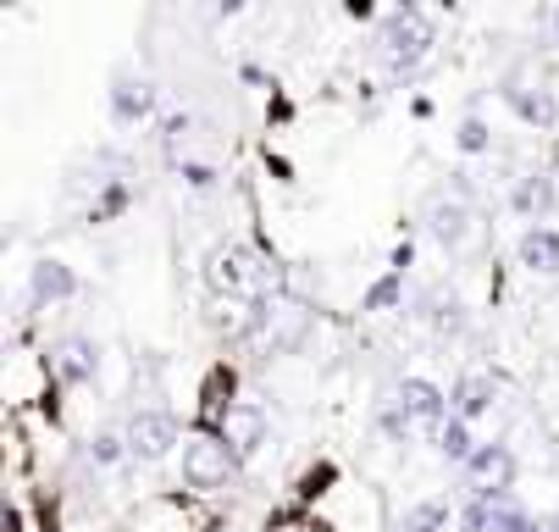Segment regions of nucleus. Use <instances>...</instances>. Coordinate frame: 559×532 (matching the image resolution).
<instances>
[{"label": "nucleus", "mask_w": 559, "mask_h": 532, "mask_svg": "<svg viewBox=\"0 0 559 532\" xmlns=\"http://www.w3.org/2000/svg\"><path fill=\"white\" fill-rule=\"evenodd\" d=\"M305 333H310V306H305V299H294V294H283L277 311H272V328H266V350L272 355H288V350L305 344Z\"/></svg>", "instance_id": "12"}, {"label": "nucleus", "mask_w": 559, "mask_h": 532, "mask_svg": "<svg viewBox=\"0 0 559 532\" xmlns=\"http://www.w3.org/2000/svg\"><path fill=\"white\" fill-rule=\"evenodd\" d=\"M106 101H111V122L117 128H139V122H150L155 117V84L144 79V72H133V67H122L117 79H111V90H106Z\"/></svg>", "instance_id": "6"}, {"label": "nucleus", "mask_w": 559, "mask_h": 532, "mask_svg": "<svg viewBox=\"0 0 559 532\" xmlns=\"http://www.w3.org/2000/svg\"><path fill=\"white\" fill-rule=\"evenodd\" d=\"M178 444H183V427H178L173 411H162V405L133 411V422H128V449L139 454V461H167Z\"/></svg>", "instance_id": "4"}, {"label": "nucleus", "mask_w": 559, "mask_h": 532, "mask_svg": "<svg viewBox=\"0 0 559 532\" xmlns=\"http://www.w3.org/2000/svg\"><path fill=\"white\" fill-rule=\"evenodd\" d=\"M216 433H222V444L238 454V461H245V454H255L266 444V411L255 400H227L216 411Z\"/></svg>", "instance_id": "5"}, {"label": "nucleus", "mask_w": 559, "mask_h": 532, "mask_svg": "<svg viewBox=\"0 0 559 532\" xmlns=\"http://www.w3.org/2000/svg\"><path fill=\"white\" fill-rule=\"evenodd\" d=\"M488 532H537V521H532L521 505H504V510L493 516V527H488Z\"/></svg>", "instance_id": "28"}, {"label": "nucleus", "mask_w": 559, "mask_h": 532, "mask_svg": "<svg viewBox=\"0 0 559 532\" xmlns=\"http://www.w3.org/2000/svg\"><path fill=\"white\" fill-rule=\"evenodd\" d=\"M432 444H438V454H443V461H449V466H460V472H465V461H471V454L483 449V444L471 438V422H460V416H449V422L432 433Z\"/></svg>", "instance_id": "18"}, {"label": "nucleus", "mask_w": 559, "mask_h": 532, "mask_svg": "<svg viewBox=\"0 0 559 532\" xmlns=\"http://www.w3.org/2000/svg\"><path fill=\"white\" fill-rule=\"evenodd\" d=\"M454 144H460V156H488L493 150V128L483 122V117H460V128H454Z\"/></svg>", "instance_id": "22"}, {"label": "nucleus", "mask_w": 559, "mask_h": 532, "mask_svg": "<svg viewBox=\"0 0 559 532\" xmlns=\"http://www.w3.org/2000/svg\"><path fill=\"white\" fill-rule=\"evenodd\" d=\"M515 256H521V267L526 272H537V277H559V227H526L521 234V245H515Z\"/></svg>", "instance_id": "15"}, {"label": "nucleus", "mask_w": 559, "mask_h": 532, "mask_svg": "<svg viewBox=\"0 0 559 532\" xmlns=\"http://www.w3.org/2000/svg\"><path fill=\"white\" fill-rule=\"evenodd\" d=\"M465 477H471V488H510V477H515V454H510V444H483L465 461Z\"/></svg>", "instance_id": "14"}, {"label": "nucleus", "mask_w": 559, "mask_h": 532, "mask_svg": "<svg viewBox=\"0 0 559 532\" xmlns=\"http://www.w3.org/2000/svg\"><path fill=\"white\" fill-rule=\"evenodd\" d=\"M233 466H238V454L222 444V433H189L183 438V483L189 488H200V494L227 488Z\"/></svg>", "instance_id": "3"}, {"label": "nucleus", "mask_w": 559, "mask_h": 532, "mask_svg": "<svg viewBox=\"0 0 559 532\" xmlns=\"http://www.w3.org/2000/svg\"><path fill=\"white\" fill-rule=\"evenodd\" d=\"M411 261H416V245L405 239V245H399V250H393V261H388V272H411Z\"/></svg>", "instance_id": "29"}, {"label": "nucleus", "mask_w": 559, "mask_h": 532, "mask_svg": "<svg viewBox=\"0 0 559 532\" xmlns=\"http://www.w3.org/2000/svg\"><path fill=\"white\" fill-rule=\"evenodd\" d=\"M554 194H559V189H554L548 173H526V178H515V189H510V211L537 227V222L554 211Z\"/></svg>", "instance_id": "16"}, {"label": "nucleus", "mask_w": 559, "mask_h": 532, "mask_svg": "<svg viewBox=\"0 0 559 532\" xmlns=\"http://www.w3.org/2000/svg\"><path fill=\"white\" fill-rule=\"evenodd\" d=\"M173 173H178V184H189V189H216V178H222L211 162H189V156L173 162Z\"/></svg>", "instance_id": "27"}, {"label": "nucleus", "mask_w": 559, "mask_h": 532, "mask_svg": "<svg viewBox=\"0 0 559 532\" xmlns=\"http://www.w3.org/2000/svg\"><path fill=\"white\" fill-rule=\"evenodd\" d=\"M427 234H432V245H438L443 256L465 250V245H471V205L454 200V194H432V200H427Z\"/></svg>", "instance_id": "7"}, {"label": "nucleus", "mask_w": 559, "mask_h": 532, "mask_svg": "<svg viewBox=\"0 0 559 532\" xmlns=\"http://www.w3.org/2000/svg\"><path fill=\"white\" fill-rule=\"evenodd\" d=\"M133 205V184L128 178H95V200H90V222H117Z\"/></svg>", "instance_id": "17"}, {"label": "nucleus", "mask_w": 559, "mask_h": 532, "mask_svg": "<svg viewBox=\"0 0 559 532\" xmlns=\"http://www.w3.org/2000/svg\"><path fill=\"white\" fill-rule=\"evenodd\" d=\"M427 322H432L438 339H460V333H465V306H460V299H449V306H432Z\"/></svg>", "instance_id": "25"}, {"label": "nucleus", "mask_w": 559, "mask_h": 532, "mask_svg": "<svg viewBox=\"0 0 559 532\" xmlns=\"http://www.w3.org/2000/svg\"><path fill=\"white\" fill-rule=\"evenodd\" d=\"M128 433H95L90 444H84V461L90 466H117V461H128Z\"/></svg>", "instance_id": "21"}, {"label": "nucleus", "mask_w": 559, "mask_h": 532, "mask_svg": "<svg viewBox=\"0 0 559 532\" xmlns=\"http://www.w3.org/2000/svg\"><path fill=\"white\" fill-rule=\"evenodd\" d=\"M205 283L222 306H245L261 294H288V272L272 267L255 245H216L205 256Z\"/></svg>", "instance_id": "1"}, {"label": "nucleus", "mask_w": 559, "mask_h": 532, "mask_svg": "<svg viewBox=\"0 0 559 532\" xmlns=\"http://www.w3.org/2000/svg\"><path fill=\"white\" fill-rule=\"evenodd\" d=\"M493 394H499V377L493 371H465L460 383L449 389V405H454L460 422H476V416L493 411Z\"/></svg>", "instance_id": "13"}, {"label": "nucleus", "mask_w": 559, "mask_h": 532, "mask_svg": "<svg viewBox=\"0 0 559 532\" xmlns=\"http://www.w3.org/2000/svg\"><path fill=\"white\" fill-rule=\"evenodd\" d=\"M162 150H167V162H183V144L194 139V128H200V117L194 111H162Z\"/></svg>", "instance_id": "19"}, {"label": "nucleus", "mask_w": 559, "mask_h": 532, "mask_svg": "<svg viewBox=\"0 0 559 532\" xmlns=\"http://www.w3.org/2000/svg\"><path fill=\"white\" fill-rule=\"evenodd\" d=\"M377 433H382L388 444H411V438H416V416H411L405 405H393V400H388V405L377 411Z\"/></svg>", "instance_id": "24"}, {"label": "nucleus", "mask_w": 559, "mask_h": 532, "mask_svg": "<svg viewBox=\"0 0 559 532\" xmlns=\"http://www.w3.org/2000/svg\"><path fill=\"white\" fill-rule=\"evenodd\" d=\"M78 294V272L67 267V261H34L28 267V299H34V306L39 311H50V306H67V299Z\"/></svg>", "instance_id": "11"}, {"label": "nucleus", "mask_w": 559, "mask_h": 532, "mask_svg": "<svg viewBox=\"0 0 559 532\" xmlns=\"http://www.w3.org/2000/svg\"><path fill=\"white\" fill-rule=\"evenodd\" d=\"M432 45H438V28H432V17L416 7V0L393 7L382 17V28H377V56H382L393 84H411L416 72L432 61Z\"/></svg>", "instance_id": "2"}, {"label": "nucleus", "mask_w": 559, "mask_h": 532, "mask_svg": "<svg viewBox=\"0 0 559 532\" xmlns=\"http://www.w3.org/2000/svg\"><path fill=\"white\" fill-rule=\"evenodd\" d=\"M50 371H56V383L61 389H84V383H95L100 377V344L95 339H61L56 350H50Z\"/></svg>", "instance_id": "8"}, {"label": "nucleus", "mask_w": 559, "mask_h": 532, "mask_svg": "<svg viewBox=\"0 0 559 532\" xmlns=\"http://www.w3.org/2000/svg\"><path fill=\"white\" fill-rule=\"evenodd\" d=\"M504 106H510L526 128H537V133L559 128V101H554V90H548V84H532V79H504Z\"/></svg>", "instance_id": "10"}, {"label": "nucleus", "mask_w": 559, "mask_h": 532, "mask_svg": "<svg viewBox=\"0 0 559 532\" xmlns=\"http://www.w3.org/2000/svg\"><path fill=\"white\" fill-rule=\"evenodd\" d=\"M493 516H499V505H488V499H476V494H471V499L460 505V532H488Z\"/></svg>", "instance_id": "26"}, {"label": "nucleus", "mask_w": 559, "mask_h": 532, "mask_svg": "<svg viewBox=\"0 0 559 532\" xmlns=\"http://www.w3.org/2000/svg\"><path fill=\"white\" fill-rule=\"evenodd\" d=\"M537 532H559V516H548V521H543V527H537Z\"/></svg>", "instance_id": "30"}, {"label": "nucleus", "mask_w": 559, "mask_h": 532, "mask_svg": "<svg viewBox=\"0 0 559 532\" xmlns=\"http://www.w3.org/2000/svg\"><path fill=\"white\" fill-rule=\"evenodd\" d=\"M393 405H405L411 416H416V427H443L449 416H454V405H449V394L432 383V377H399V389H393Z\"/></svg>", "instance_id": "9"}, {"label": "nucleus", "mask_w": 559, "mask_h": 532, "mask_svg": "<svg viewBox=\"0 0 559 532\" xmlns=\"http://www.w3.org/2000/svg\"><path fill=\"white\" fill-rule=\"evenodd\" d=\"M548 23H554V28H559V7H554V12H548Z\"/></svg>", "instance_id": "31"}, {"label": "nucleus", "mask_w": 559, "mask_h": 532, "mask_svg": "<svg viewBox=\"0 0 559 532\" xmlns=\"http://www.w3.org/2000/svg\"><path fill=\"white\" fill-rule=\"evenodd\" d=\"M449 499H421L405 510V521H399V532H449Z\"/></svg>", "instance_id": "20"}, {"label": "nucleus", "mask_w": 559, "mask_h": 532, "mask_svg": "<svg viewBox=\"0 0 559 532\" xmlns=\"http://www.w3.org/2000/svg\"><path fill=\"white\" fill-rule=\"evenodd\" d=\"M399 299H405V272H382L371 288H366V299H360V311H393Z\"/></svg>", "instance_id": "23"}]
</instances>
